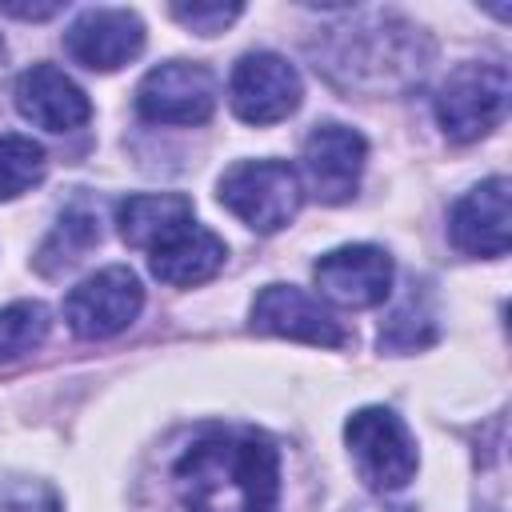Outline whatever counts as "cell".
<instances>
[{
  "label": "cell",
  "mask_w": 512,
  "mask_h": 512,
  "mask_svg": "<svg viewBox=\"0 0 512 512\" xmlns=\"http://www.w3.org/2000/svg\"><path fill=\"white\" fill-rule=\"evenodd\" d=\"M448 236L464 256L496 260L508 252L512 240V212H508V180L492 176L468 188L448 216Z\"/></svg>",
  "instance_id": "7c38bea8"
},
{
  "label": "cell",
  "mask_w": 512,
  "mask_h": 512,
  "mask_svg": "<svg viewBox=\"0 0 512 512\" xmlns=\"http://www.w3.org/2000/svg\"><path fill=\"white\" fill-rule=\"evenodd\" d=\"M508 104V68L496 60H472L448 72L436 92V120L448 140L468 144L488 136Z\"/></svg>",
  "instance_id": "277c9868"
},
{
  "label": "cell",
  "mask_w": 512,
  "mask_h": 512,
  "mask_svg": "<svg viewBox=\"0 0 512 512\" xmlns=\"http://www.w3.org/2000/svg\"><path fill=\"white\" fill-rule=\"evenodd\" d=\"M300 72L276 52H248L228 76V104L244 124H280L300 108Z\"/></svg>",
  "instance_id": "8992f818"
},
{
  "label": "cell",
  "mask_w": 512,
  "mask_h": 512,
  "mask_svg": "<svg viewBox=\"0 0 512 512\" xmlns=\"http://www.w3.org/2000/svg\"><path fill=\"white\" fill-rule=\"evenodd\" d=\"M224 256H228L224 240L192 220L180 232H172L164 244H156L152 256H148V264H152V276L156 280H164L172 288H192V284L212 280L224 268Z\"/></svg>",
  "instance_id": "5bb4252c"
},
{
  "label": "cell",
  "mask_w": 512,
  "mask_h": 512,
  "mask_svg": "<svg viewBox=\"0 0 512 512\" xmlns=\"http://www.w3.org/2000/svg\"><path fill=\"white\" fill-rule=\"evenodd\" d=\"M0 512H60V496L44 480H8L0 488Z\"/></svg>",
  "instance_id": "44dd1931"
},
{
  "label": "cell",
  "mask_w": 512,
  "mask_h": 512,
  "mask_svg": "<svg viewBox=\"0 0 512 512\" xmlns=\"http://www.w3.org/2000/svg\"><path fill=\"white\" fill-rule=\"evenodd\" d=\"M0 12L4 16H16V20H48V16L64 12V4H12V0H4Z\"/></svg>",
  "instance_id": "7402d4cb"
},
{
  "label": "cell",
  "mask_w": 512,
  "mask_h": 512,
  "mask_svg": "<svg viewBox=\"0 0 512 512\" xmlns=\"http://www.w3.org/2000/svg\"><path fill=\"white\" fill-rule=\"evenodd\" d=\"M144 308V288L132 268L112 264L80 280L64 296V320L80 340H108L124 332Z\"/></svg>",
  "instance_id": "5b68a950"
},
{
  "label": "cell",
  "mask_w": 512,
  "mask_h": 512,
  "mask_svg": "<svg viewBox=\"0 0 512 512\" xmlns=\"http://www.w3.org/2000/svg\"><path fill=\"white\" fill-rule=\"evenodd\" d=\"M316 288L344 308H376L392 292V260L376 244H344L316 260Z\"/></svg>",
  "instance_id": "8fae6325"
},
{
  "label": "cell",
  "mask_w": 512,
  "mask_h": 512,
  "mask_svg": "<svg viewBox=\"0 0 512 512\" xmlns=\"http://www.w3.org/2000/svg\"><path fill=\"white\" fill-rule=\"evenodd\" d=\"M344 444H348V456L360 480L372 492H396L416 476V464H420L416 440L392 408L368 404L352 412L344 424Z\"/></svg>",
  "instance_id": "3957f363"
},
{
  "label": "cell",
  "mask_w": 512,
  "mask_h": 512,
  "mask_svg": "<svg viewBox=\"0 0 512 512\" xmlns=\"http://www.w3.org/2000/svg\"><path fill=\"white\" fill-rule=\"evenodd\" d=\"M48 308L40 300H16L0 308V360H20L48 336Z\"/></svg>",
  "instance_id": "e0dca14e"
},
{
  "label": "cell",
  "mask_w": 512,
  "mask_h": 512,
  "mask_svg": "<svg viewBox=\"0 0 512 512\" xmlns=\"http://www.w3.org/2000/svg\"><path fill=\"white\" fill-rule=\"evenodd\" d=\"M192 212L196 208H192V200L184 192H140V196H128L116 208V224H120L124 244L152 252L172 232L192 224Z\"/></svg>",
  "instance_id": "9a60e30c"
},
{
  "label": "cell",
  "mask_w": 512,
  "mask_h": 512,
  "mask_svg": "<svg viewBox=\"0 0 512 512\" xmlns=\"http://www.w3.org/2000/svg\"><path fill=\"white\" fill-rule=\"evenodd\" d=\"M220 204L256 232H280L304 200L300 176L284 160H240L216 184Z\"/></svg>",
  "instance_id": "7a4b0ae2"
},
{
  "label": "cell",
  "mask_w": 512,
  "mask_h": 512,
  "mask_svg": "<svg viewBox=\"0 0 512 512\" xmlns=\"http://www.w3.org/2000/svg\"><path fill=\"white\" fill-rule=\"evenodd\" d=\"M368 160V144L356 128L348 124H316L304 140V176L316 200L324 204H344L360 188V172Z\"/></svg>",
  "instance_id": "30bf717a"
},
{
  "label": "cell",
  "mask_w": 512,
  "mask_h": 512,
  "mask_svg": "<svg viewBox=\"0 0 512 512\" xmlns=\"http://www.w3.org/2000/svg\"><path fill=\"white\" fill-rule=\"evenodd\" d=\"M216 76L192 60L156 64L136 88V112L148 124H204L216 108Z\"/></svg>",
  "instance_id": "52a82bcc"
},
{
  "label": "cell",
  "mask_w": 512,
  "mask_h": 512,
  "mask_svg": "<svg viewBox=\"0 0 512 512\" xmlns=\"http://www.w3.org/2000/svg\"><path fill=\"white\" fill-rule=\"evenodd\" d=\"M184 512H276L280 452L252 428H204L176 460Z\"/></svg>",
  "instance_id": "6da1fadb"
},
{
  "label": "cell",
  "mask_w": 512,
  "mask_h": 512,
  "mask_svg": "<svg viewBox=\"0 0 512 512\" xmlns=\"http://www.w3.org/2000/svg\"><path fill=\"white\" fill-rule=\"evenodd\" d=\"M352 512H416V508H404V504H360Z\"/></svg>",
  "instance_id": "603a6c76"
},
{
  "label": "cell",
  "mask_w": 512,
  "mask_h": 512,
  "mask_svg": "<svg viewBox=\"0 0 512 512\" xmlns=\"http://www.w3.org/2000/svg\"><path fill=\"white\" fill-rule=\"evenodd\" d=\"M48 156L32 136L8 132L0 136V200H16L28 188H36L44 180Z\"/></svg>",
  "instance_id": "2e32d148"
},
{
  "label": "cell",
  "mask_w": 512,
  "mask_h": 512,
  "mask_svg": "<svg viewBox=\"0 0 512 512\" xmlns=\"http://www.w3.org/2000/svg\"><path fill=\"white\" fill-rule=\"evenodd\" d=\"M64 52L88 72H116L144 52V20L132 8H88L64 32Z\"/></svg>",
  "instance_id": "9c48e42d"
},
{
  "label": "cell",
  "mask_w": 512,
  "mask_h": 512,
  "mask_svg": "<svg viewBox=\"0 0 512 512\" xmlns=\"http://www.w3.org/2000/svg\"><path fill=\"white\" fill-rule=\"evenodd\" d=\"M252 328L264 336H284V340H304L316 348H344L348 328L304 288L292 284H268L252 300Z\"/></svg>",
  "instance_id": "ba28073f"
},
{
  "label": "cell",
  "mask_w": 512,
  "mask_h": 512,
  "mask_svg": "<svg viewBox=\"0 0 512 512\" xmlns=\"http://www.w3.org/2000/svg\"><path fill=\"white\" fill-rule=\"evenodd\" d=\"M432 340H436V320H432V312L424 304H416V292L380 328V348L384 352H416V348H424Z\"/></svg>",
  "instance_id": "d6986e66"
},
{
  "label": "cell",
  "mask_w": 512,
  "mask_h": 512,
  "mask_svg": "<svg viewBox=\"0 0 512 512\" xmlns=\"http://www.w3.org/2000/svg\"><path fill=\"white\" fill-rule=\"evenodd\" d=\"M168 12H172V20H180L188 32H196V36H216V32H224V28L244 12V4H172Z\"/></svg>",
  "instance_id": "ffe728a7"
},
{
  "label": "cell",
  "mask_w": 512,
  "mask_h": 512,
  "mask_svg": "<svg viewBox=\"0 0 512 512\" xmlns=\"http://www.w3.org/2000/svg\"><path fill=\"white\" fill-rule=\"evenodd\" d=\"M12 96H16L20 116L32 120L44 132H72L80 124H88V116H92L88 92L68 72H60L56 64H32V68H24L16 76Z\"/></svg>",
  "instance_id": "4fadbf2b"
},
{
  "label": "cell",
  "mask_w": 512,
  "mask_h": 512,
  "mask_svg": "<svg viewBox=\"0 0 512 512\" xmlns=\"http://www.w3.org/2000/svg\"><path fill=\"white\" fill-rule=\"evenodd\" d=\"M100 240V224L88 208H68L56 224V232L48 236V244L40 248V268L44 272H56V264H72L80 260L84 248H92Z\"/></svg>",
  "instance_id": "ac0fdd59"
}]
</instances>
